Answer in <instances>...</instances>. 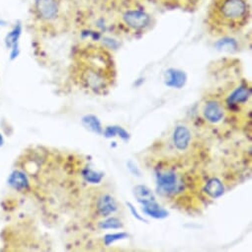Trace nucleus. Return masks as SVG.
Returning <instances> with one entry per match:
<instances>
[{
  "mask_svg": "<svg viewBox=\"0 0 252 252\" xmlns=\"http://www.w3.org/2000/svg\"><path fill=\"white\" fill-rule=\"evenodd\" d=\"M35 12L45 21H53L59 16L60 3L58 0H36Z\"/></svg>",
  "mask_w": 252,
  "mask_h": 252,
  "instance_id": "3",
  "label": "nucleus"
},
{
  "mask_svg": "<svg viewBox=\"0 0 252 252\" xmlns=\"http://www.w3.org/2000/svg\"><path fill=\"white\" fill-rule=\"evenodd\" d=\"M167 79H166V85L172 88H177L180 89L182 88L187 80L186 74L184 71L170 68L166 72Z\"/></svg>",
  "mask_w": 252,
  "mask_h": 252,
  "instance_id": "11",
  "label": "nucleus"
},
{
  "mask_svg": "<svg viewBox=\"0 0 252 252\" xmlns=\"http://www.w3.org/2000/svg\"><path fill=\"white\" fill-rule=\"evenodd\" d=\"M143 205H144V212L155 219H163L168 216L167 211L161 208L156 201L147 202V203H144Z\"/></svg>",
  "mask_w": 252,
  "mask_h": 252,
  "instance_id": "12",
  "label": "nucleus"
},
{
  "mask_svg": "<svg viewBox=\"0 0 252 252\" xmlns=\"http://www.w3.org/2000/svg\"><path fill=\"white\" fill-rule=\"evenodd\" d=\"M22 34V25L18 22L12 28V30L7 33L4 39L5 46L8 50H10L9 59L10 61H14L19 57L20 49H19V40Z\"/></svg>",
  "mask_w": 252,
  "mask_h": 252,
  "instance_id": "5",
  "label": "nucleus"
},
{
  "mask_svg": "<svg viewBox=\"0 0 252 252\" xmlns=\"http://www.w3.org/2000/svg\"><path fill=\"white\" fill-rule=\"evenodd\" d=\"M157 184L165 194H172L178 187L177 176L172 170H162L157 174Z\"/></svg>",
  "mask_w": 252,
  "mask_h": 252,
  "instance_id": "4",
  "label": "nucleus"
},
{
  "mask_svg": "<svg viewBox=\"0 0 252 252\" xmlns=\"http://www.w3.org/2000/svg\"><path fill=\"white\" fill-rule=\"evenodd\" d=\"M82 123H83V125L85 126L87 129H89L90 131H92L94 133L100 134L101 131H102L101 124H100L99 120L94 115H87V116H85L83 118V120H82Z\"/></svg>",
  "mask_w": 252,
  "mask_h": 252,
  "instance_id": "15",
  "label": "nucleus"
},
{
  "mask_svg": "<svg viewBox=\"0 0 252 252\" xmlns=\"http://www.w3.org/2000/svg\"><path fill=\"white\" fill-rule=\"evenodd\" d=\"M3 145H4V138H3L2 134L0 133V148H1Z\"/></svg>",
  "mask_w": 252,
  "mask_h": 252,
  "instance_id": "21",
  "label": "nucleus"
},
{
  "mask_svg": "<svg viewBox=\"0 0 252 252\" xmlns=\"http://www.w3.org/2000/svg\"><path fill=\"white\" fill-rule=\"evenodd\" d=\"M251 96V89L246 84H240L227 97V104L237 106L245 104Z\"/></svg>",
  "mask_w": 252,
  "mask_h": 252,
  "instance_id": "9",
  "label": "nucleus"
},
{
  "mask_svg": "<svg viewBox=\"0 0 252 252\" xmlns=\"http://www.w3.org/2000/svg\"><path fill=\"white\" fill-rule=\"evenodd\" d=\"M205 190L210 197L219 198L223 194L224 188L222 183L218 178H212L207 182Z\"/></svg>",
  "mask_w": 252,
  "mask_h": 252,
  "instance_id": "13",
  "label": "nucleus"
},
{
  "mask_svg": "<svg viewBox=\"0 0 252 252\" xmlns=\"http://www.w3.org/2000/svg\"><path fill=\"white\" fill-rule=\"evenodd\" d=\"M202 114L204 118L213 124L220 123L224 117V110L221 104L217 101H207L202 108Z\"/></svg>",
  "mask_w": 252,
  "mask_h": 252,
  "instance_id": "6",
  "label": "nucleus"
},
{
  "mask_svg": "<svg viewBox=\"0 0 252 252\" xmlns=\"http://www.w3.org/2000/svg\"><path fill=\"white\" fill-rule=\"evenodd\" d=\"M250 17L248 0H212L208 22L220 33H230L243 27Z\"/></svg>",
  "mask_w": 252,
  "mask_h": 252,
  "instance_id": "1",
  "label": "nucleus"
},
{
  "mask_svg": "<svg viewBox=\"0 0 252 252\" xmlns=\"http://www.w3.org/2000/svg\"><path fill=\"white\" fill-rule=\"evenodd\" d=\"M127 236V234L126 233H116V234H109V235H106L105 236V241H106V244H110L112 243L113 241L115 240H118V239H121L122 237H126Z\"/></svg>",
  "mask_w": 252,
  "mask_h": 252,
  "instance_id": "19",
  "label": "nucleus"
},
{
  "mask_svg": "<svg viewBox=\"0 0 252 252\" xmlns=\"http://www.w3.org/2000/svg\"><path fill=\"white\" fill-rule=\"evenodd\" d=\"M83 177L85 178V180L87 182H90L92 184H97L99 183L102 178H103V174L102 173H99V172H96V171H93L91 169H85L83 171Z\"/></svg>",
  "mask_w": 252,
  "mask_h": 252,
  "instance_id": "17",
  "label": "nucleus"
},
{
  "mask_svg": "<svg viewBox=\"0 0 252 252\" xmlns=\"http://www.w3.org/2000/svg\"><path fill=\"white\" fill-rule=\"evenodd\" d=\"M6 21H4V20H2V19H0V27H3V26H6Z\"/></svg>",
  "mask_w": 252,
  "mask_h": 252,
  "instance_id": "22",
  "label": "nucleus"
},
{
  "mask_svg": "<svg viewBox=\"0 0 252 252\" xmlns=\"http://www.w3.org/2000/svg\"><path fill=\"white\" fill-rule=\"evenodd\" d=\"M125 25L129 28L139 31L144 30L151 25V17L145 11L140 9H129L123 14L122 17Z\"/></svg>",
  "mask_w": 252,
  "mask_h": 252,
  "instance_id": "2",
  "label": "nucleus"
},
{
  "mask_svg": "<svg viewBox=\"0 0 252 252\" xmlns=\"http://www.w3.org/2000/svg\"><path fill=\"white\" fill-rule=\"evenodd\" d=\"M172 142L176 150L180 152L186 151L191 144V132L184 126H178L173 132Z\"/></svg>",
  "mask_w": 252,
  "mask_h": 252,
  "instance_id": "7",
  "label": "nucleus"
},
{
  "mask_svg": "<svg viewBox=\"0 0 252 252\" xmlns=\"http://www.w3.org/2000/svg\"><path fill=\"white\" fill-rule=\"evenodd\" d=\"M99 226L101 228H120L123 226V223L121 220L117 218H110L102 222L99 223Z\"/></svg>",
  "mask_w": 252,
  "mask_h": 252,
  "instance_id": "18",
  "label": "nucleus"
},
{
  "mask_svg": "<svg viewBox=\"0 0 252 252\" xmlns=\"http://www.w3.org/2000/svg\"><path fill=\"white\" fill-rule=\"evenodd\" d=\"M96 209H97V213L101 217L105 218L117 211L118 204L111 195L104 194L98 198L96 202Z\"/></svg>",
  "mask_w": 252,
  "mask_h": 252,
  "instance_id": "8",
  "label": "nucleus"
},
{
  "mask_svg": "<svg viewBox=\"0 0 252 252\" xmlns=\"http://www.w3.org/2000/svg\"><path fill=\"white\" fill-rule=\"evenodd\" d=\"M135 195H136L138 201L141 202L142 204L151 202V201H156V197H155L154 193L152 192V190L143 185H138L135 188Z\"/></svg>",
  "mask_w": 252,
  "mask_h": 252,
  "instance_id": "14",
  "label": "nucleus"
},
{
  "mask_svg": "<svg viewBox=\"0 0 252 252\" xmlns=\"http://www.w3.org/2000/svg\"><path fill=\"white\" fill-rule=\"evenodd\" d=\"M7 183L16 191H25L29 188V180L26 174L20 170H14L11 172L8 176Z\"/></svg>",
  "mask_w": 252,
  "mask_h": 252,
  "instance_id": "10",
  "label": "nucleus"
},
{
  "mask_svg": "<svg viewBox=\"0 0 252 252\" xmlns=\"http://www.w3.org/2000/svg\"><path fill=\"white\" fill-rule=\"evenodd\" d=\"M116 135H119L122 139L127 140L129 138V134L127 133V131H125L123 128L121 127H108L105 130V136L107 138L110 137H115Z\"/></svg>",
  "mask_w": 252,
  "mask_h": 252,
  "instance_id": "16",
  "label": "nucleus"
},
{
  "mask_svg": "<svg viewBox=\"0 0 252 252\" xmlns=\"http://www.w3.org/2000/svg\"><path fill=\"white\" fill-rule=\"evenodd\" d=\"M129 206H130V208H131V211L133 212L134 216H135V217H136L138 220H144V219H143V218H142V217H141V216H140V215L137 213V211H135V208H134V206H133L132 204H130V203H129Z\"/></svg>",
  "mask_w": 252,
  "mask_h": 252,
  "instance_id": "20",
  "label": "nucleus"
}]
</instances>
